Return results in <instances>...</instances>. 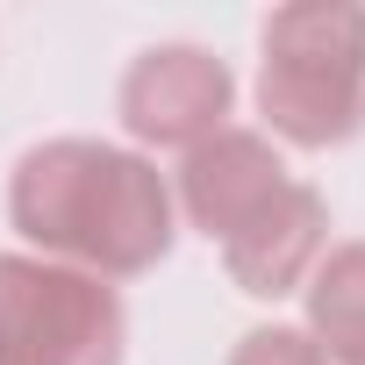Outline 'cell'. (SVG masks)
<instances>
[{
	"label": "cell",
	"mask_w": 365,
	"mask_h": 365,
	"mask_svg": "<svg viewBox=\"0 0 365 365\" xmlns=\"http://www.w3.org/2000/svg\"><path fill=\"white\" fill-rule=\"evenodd\" d=\"M8 215L51 265L93 272L108 287L150 272L172 251V187H165V172L150 158L93 143V136L36 143L15 165Z\"/></svg>",
	"instance_id": "6da1fadb"
},
{
	"label": "cell",
	"mask_w": 365,
	"mask_h": 365,
	"mask_svg": "<svg viewBox=\"0 0 365 365\" xmlns=\"http://www.w3.org/2000/svg\"><path fill=\"white\" fill-rule=\"evenodd\" d=\"M129 315L108 279L51 265V258H0V365H122Z\"/></svg>",
	"instance_id": "7a4b0ae2"
},
{
	"label": "cell",
	"mask_w": 365,
	"mask_h": 365,
	"mask_svg": "<svg viewBox=\"0 0 365 365\" xmlns=\"http://www.w3.org/2000/svg\"><path fill=\"white\" fill-rule=\"evenodd\" d=\"M237 79L201 43H158L122 72V129L150 150H194L222 129Z\"/></svg>",
	"instance_id": "3957f363"
},
{
	"label": "cell",
	"mask_w": 365,
	"mask_h": 365,
	"mask_svg": "<svg viewBox=\"0 0 365 365\" xmlns=\"http://www.w3.org/2000/svg\"><path fill=\"white\" fill-rule=\"evenodd\" d=\"M287 187V165L258 129H215L208 143L187 150L179 165V208L194 230H208L215 244H230L272 194Z\"/></svg>",
	"instance_id": "277c9868"
},
{
	"label": "cell",
	"mask_w": 365,
	"mask_h": 365,
	"mask_svg": "<svg viewBox=\"0 0 365 365\" xmlns=\"http://www.w3.org/2000/svg\"><path fill=\"white\" fill-rule=\"evenodd\" d=\"M322 251H329V208H322L315 187L287 179V187L222 244V265H230V279L251 301H279V294L308 287V272H315Z\"/></svg>",
	"instance_id": "5b68a950"
},
{
	"label": "cell",
	"mask_w": 365,
	"mask_h": 365,
	"mask_svg": "<svg viewBox=\"0 0 365 365\" xmlns=\"http://www.w3.org/2000/svg\"><path fill=\"white\" fill-rule=\"evenodd\" d=\"M258 108L272 122V136L301 143V150H329L351 143L365 129V65H294V58H265L258 72Z\"/></svg>",
	"instance_id": "8992f818"
},
{
	"label": "cell",
	"mask_w": 365,
	"mask_h": 365,
	"mask_svg": "<svg viewBox=\"0 0 365 365\" xmlns=\"http://www.w3.org/2000/svg\"><path fill=\"white\" fill-rule=\"evenodd\" d=\"M308 336L329 365H365V237L315 258V272H308Z\"/></svg>",
	"instance_id": "52a82bcc"
},
{
	"label": "cell",
	"mask_w": 365,
	"mask_h": 365,
	"mask_svg": "<svg viewBox=\"0 0 365 365\" xmlns=\"http://www.w3.org/2000/svg\"><path fill=\"white\" fill-rule=\"evenodd\" d=\"M265 58L294 65H365V8L351 0H294L265 22Z\"/></svg>",
	"instance_id": "ba28073f"
},
{
	"label": "cell",
	"mask_w": 365,
	"mask_h": 365,
	"mask_svg": "<svg viewBox=\"0 0 365 365\" xmlns=\"http://www.w3.org/2000/svg\"><path fill=\"white\" fill-rule=\"evenodd\" d=\"M230 365H329V358L315 351V336H308V329H287V322H265V329L237 336Z\"/></svg>",
	"instance_id": "9c48e42d"
}]
</instances>
